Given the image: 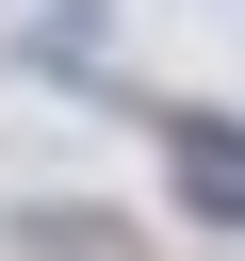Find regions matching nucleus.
I'll return each instance as SVG.
<instances>
[{"label": "nucleus", "mask_w": 245, "mask_h": 261, "mask_svg": "<svg viewBox=\"0 0 245 261\" xmlns=\"http://www.w3.org/2000/svg\"><path fill=\"white\" fill-rule=\"evenodd\" d=\"M147 147H163V179H180V228H245V114H212V98H163L147 114Z\"/></svg>", "instance_id": "f257e3e1"}, {"label": "nucleus", "mask_w": 245, "mask_h": 261, "mask_svg": "<svg viewBox=\"0 0 245 261\" xmlns=\"http://www.w3.org/2000/svg\"><path fill=\"white\" fill-rule=\"evenodd\" d=\"M33 245H49V261H131V228H114V212H33Z\"/></svg>", "instance_id": "f03ea898"}]
</instances>
